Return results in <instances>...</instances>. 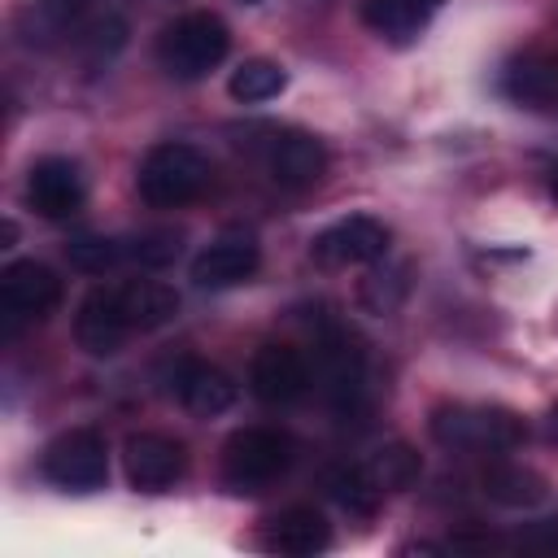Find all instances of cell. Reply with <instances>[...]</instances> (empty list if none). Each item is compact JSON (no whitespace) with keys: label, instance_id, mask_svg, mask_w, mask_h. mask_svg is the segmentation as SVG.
Returning a JSON list of instances; mask_svg holds the SVG:
<instances>
[{"label":"cell","instance_id":"28","mask_svg":"<svg viewBox=\"0 0 558 558\" xmlns=\"http://www.w3.org/2000/svg\"><path fill=\"white\" fill-rule=\"evenodd\" d=\"M83 4H87V0H44V13H48V17H57V22H70Z\"/></svg>","mask_w":558,"mask_h":558},{"label":"cell","instance_id":"29","mask_svg":"<svg viewBox=\"0 0 558 558\" xmlns=\"http://www.w3.org/2000/svg\"><path fill=\"white\" fill-rule=\"evenodd\" d=\"M549 436H554V440H558V410H554V414H549Z\"/></svg>","mask_w":558,"mask_h":558},{"label":"cell","instance_id":"5","mask_svg":"<svg viewBox=\"0 0 558 558\" xmlns=\"http://www.w3.org/2000/svg\"><path fill=\"white\" fill-rule=\"evenodd\" d=\"M314 384L323 388V397L340 410V414H353L362 410V397H366V353L362 344L344 331V327H323L318 331V344H314Z\"/></svg>","mask_w":558,"mask_h":558},{"label":"cell","instance_id":"6","mask_svg":"<svg viewBox=\"0 0 558 558\" xmlns=\"http://www.w3.org/2000/svg\"><path fill=\"white\" fill-rule=\"evenodd\" d=\"M44 475L65 493H96L109 480V445L96 427L61 432L44 449Z\"/></svg>","mask_w":558,"mask_h":558},{"label":"cell","instance_id":"12","mask_svg":"<svg viewBox=\"0 0 558 558\" xmlns=\"http://www.w3.org/2000/svg\"><path fill=\"white\" fill-rule=\"evenodd\" d=\"M262 157H266V174L292 192H305L327 174V148L305 131H270Z\"/></svg>","mask_w":558,"mask_h":558},{"label":"cell","instance_id":"2","mask_svg":"<svg viewBox=\"0 0 558 558\" xmlns=\"http://www.w3.org/2000/svg\"><path fill=\"white\" fill-rule=\"evenodd\" d=\"M209 183V161L192 144H157L135 170V192L153 209H183Z\"/></svg>","mask_w":558,"mask_h":558},{"label":"cell","instance_id":"14","mask_svg":"<svg viewBox=\"0 0 558 558\" xmlns=\"http://www.w3.org/2000/svg\"><path fill=\"white\" fill-rule=\"evenodd\" d=\"M131 336V323L122 318L118 288H92L74 314V340L87 357H113Z\"/></svg>","mask_w":558,"mask_h":558},{"label":"cell","instance_id":"27","mask_svg":"<svg viewBox=\"0 0 558 558\" xmlns=\"http://www.w3.org/2000/svg\"><path fill=\"white\" fill-rule=\"evenodd\" d=\"M519 549H536V554H558V519H541L527 532H519L514 541Z\"/></svg>","mask_w":558,"mask_h":558},{"label":"cell","instance_id":"15","mask_svg":"<svg viewBox=\"0 0 558 558\" xmlns=\"http://www.w3.org/2000/svg\"><path fill=\"white\" fill-rule=\"evenodd\" d=\"M501 96L523 109H554L558 105V52L527 48L510 57L501 70Z\"/></svg>","mask_w":558,"mask_h":558},{"label":"cell","instance_id":"23","mask_svg":"<svg viewBox=\"0 0 558 558\" xmlns=\"http://www.w3.org/2000/svg\"><path fill=\"white\" fill-rule=\"evenodd\" d=\"M323 488H327V497L340 506V510H349V514H375V506H379V488L366 480V471H362V462H353V466H331L327 475H323Z\"/></svg>","mask_w":558,"mask_h":558},{"label":"cell","instance_id":"21","mask_svg":"<svg viewBox=\"0 0 558 558\" xmlns=\"http://www.w3.org/2000/svg\"><path fill=\"white\" fill-rule=\"evenodd\" d=\"M362 471H366V480H371L379 493H401V488H410V484L418 480L423 458H418V449L392 440V445H379V449L362 462Z\"/></svg>","mask_w":558,"mask_h":558},{"label":"cell","instance_id":"24","mask_svg":"<svg viewBox=\"0 0 558 558\" xmlns=\"http://www.w3.org/2000/svg\"><path fill=\"white\" fill-rule=\"evenodd\" d=\"M65 257L83 275H105L126 262V248H122V240H109V235H78L65 244Z\"/></svg>","mask_w":558,"mask_h":558},{"label":"cell","instance_id":"8","mask_svg":"<svg viewBox=\"0 0 558 558\" xmlns=\"http://www.w3.org/2000/svg\"><path fill=\"white\" fill-rule=\"evenodd\" d=\"M122 471L140 493H166L187 471V449L161 432H135L122 445Z\"/></svg>","mask_w":558,"mask_h":558},{"label":"cell","instance_id":"22","mask_svg":"<svg viewBox=\"0 0 558 558\" xmlns=\"http://www.w3.org/2000/svg\"><path fill=\"white\" fill-rule=\"evenodd\" d=\"M227 87H231V96L240 105H266L288 87V70L279 61H270V57H248V61L235 65Z\"/></svg>","mask_w":558,"mask_h":558},{"label":"cell","instance_id":"25","mask_svg":"<svg viewBox=\"0 0 558 558\" xmlns=\"http://www.w3.org/2000/svg\"><path fill=\"white\" fill-rule=\"evenodd\" d=\"M405 288H410L405 266H384V270H371V275L362 279L357 296H362V305H366L371 314H388V310H397V301L405 296Z\"/></svg>","mask_w":558,"mask_h":558},{"label":"cell","instance_id":"19","mask_svg":"<svg viewBox=\"0 0 558 558\" xmlns=\"http://www.w3.org/2000/svg\"><path fill=\"white\" fill-rule=\"evenodd\" d=\"M445 0H362V22L388 39V44H410L436 13Z\"/></svg>","mask_w":558,"mask_h":558},{"label":"cell","instance_id":"10","mask_svg":"<svg viewBox=\"0 0 558 558\" xmlns=\"http://www.w3.org/2000/svg\"><path fill=\"white\" fill-rule=\"evenodd\" d=\"M310 384H314L310 362L292 344H262L248 362V388L266 405H292L310 392Z\"/></svg>","mask_w":558,"mask_h":558},{"label":"cell","instance_id":"9","mask_svg":"<svg viewBox=\"0 0 558 558\" xmlns=\"http://www.w3.org/2000/svg\"><path fill=\"white\" fill-rule=\"evenodd\" d=\"M61 279L44 262H9L0 270V310L9 323H39L57 310Z\"/></svg>","mask_w":558,"mask_h":558},{"label":"cell","instance_id":"18","mask_svg":"<svg viewBox=\"0 0 558 558\" xmlns=\"http://www.w3.org/2000/svg\"><path fill=\"white\" fill-rule=\"evenodd\" d=\"M118 305H122V318L131 323V331H157V327L174 323L179 292L161 279H131V283H118Z\"/></svg>","mask_w":558,"mask_h":558},{"label":"cell","instance_id":"26","mask_svg":"<svg viewBox=\"0 0 558 558\" xmlns=\"http://www.w3.org/2000/svg\"><path fill=\"white\" fill-rule=\"evenodd\" d=\"M122 248H126V262H131V266H140V270H161V266L174 262L179 240H174L170 231H144V235L122 240Z\"/></svg>","mask_w":558,"mask_h":558},{"label":"cell","instance_id":"7","mask_svg":"<svg viewBox=\"0 0 558 558\" xmlns=\"http://www.w3.org/2000/svg\"><path fill=\"white\" fill-rule=\"evenodd\" d=\"M388 227L371 214H349L331 227H323L310 240V257L323 270H344V266H375L388 253Z\"/></svg>","mask_w":558,"mask_h":558},{"label":"cell","instance_id":"31","mask_svg":"<svg viewBox=\"0 0 558 558\" xmlns=\"http://www.w3.org/2000/svg\"><path fill=\"white\" fill-rule=\"evenodd\" d=\"M244 4H257V0H244Z\"/></svg>","mask_w":558,"mask_h":558},{"label":"cell","instance_id":"1","mask_svg":"<svg viewBox=\"0 0 558 558\" xmlns=\"http://www.w3.org/2000/svg\"><path fill=\"white\" fill-rule=\"evenodd\" d=\"M227 48H231L227 22L218 13L196 9V13H183L170 26H161V35H157V65L170 78H179V83H196V78H205L227 57Z\"/></svg>","mask_w":558,"mask_h":558},{"label":"cell","instance_id":"3","mask_svg":"<svg viewBox=\"0 0 558 558\" xmlns=\"http://www.w3.org/2000/svg\"><path fill=\"white\" fill-rule=\"evenodd\" d=\"M427 427H432V440L453 453H506L527 436L523 418L497 405H440L432 410Z\"/></svg>","mask_w":558,"mask_h":558},{"label":"cell","instance_id":"20","mask_svg":"<svg viewBox=\"0 0 558 558\" xmlns=\"http://www.w3.org/2000/svg\"><path fill=\"white\" fill-rule=\"evenodd\" d=\"M480 488H484L488 501L510 506V510H527V506H536V501L549 493L536 471L514 466V462H493V466L480 475Z\"/></svg>","mask_w":558,"mask_h":558},{"label":"cell","instance_id":"11","mask_svg":"<svg viewBox=\"0 0 558 558\" xmlns=\"http://www.w3.org/2000/svg\"><path fill=\"white\" fill-rule=\"evenodd\" d=\"M83 174L70 157H39L26 174V205L48 218V222H65L83 209Z\"/></svg>","mask_w":558,"mask_h":558},{"label":"cell","instance_id":"4","mask_svg":"<svg viewBox=\"0 0 558 558\" xmlns=\"http://www.w3.org/2000/svg\"><path fill=\"white\" fill-rule=\"evenodd\" d=\"M292 462V440L275 427H240L222 445V484L231 493H262Z\"/></svg>","mask_w":558,"mask_h":558},{"label":"cell","instance_id":"16","mask_svg":"<svg viewBox=\"0 0 558 558\" xmlns=\"http://www.w3.org/2000/svg\"><path fill=\"white\" fill-rule=\"evenodd\" d=\"M257 266H262V248L248 235H222L192 257V283L196 288H235V283L253 279Z\"/></svg>","mask_w":558,"mask_h":558},{"label":"cell","instance_id":"17","mask_svg":"<svg viewBox=\"0 0 558 558\" xmlns=\"http://www.w3.org/2000/svg\"><path fill=\"white\" fill-rule=\"evenodd\" d=\"M262 545L283 558H314L331 545V523L314 506H288L275 519H266Z\"/></svg>","mask_w":558,"mask_h":558},{"label":"cell","instance_id":"13","mask_svg":"<svg viewBox=\"0 0 558 558\" xmlns=\"http://www.w3.org/2000/svg\"><path fill=\"white\" fill-rule=\"evenodd\" d=\"M166 388L183 410H192L201 418H214L235 405V379L201 357H179L166 375Z\"/></svg>","mask_w":558,"mask_h":558},{"label":"cell","instance_id":"30","mask_svg":"<svg viewBox=\"0 0 558 558\" xmlns=\"http://www.w3.org/2000/svg\"><path fill=\"white\" fill-rule=\"evenodd\" d=\"M554 196H558V174H554Z\"/></svg>","mask_w":558,"mask_h":558}]
</instances>
